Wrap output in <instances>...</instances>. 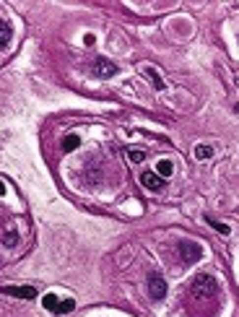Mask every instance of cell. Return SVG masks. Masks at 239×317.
Listing matches in <instances>:
<instances>
[{"label":"cell","instance_id":"9a60e30c","mask_svg":"<svg viewBox=\"0 0 239 317\" xmlns=\"http://www.w3.org/2000/svg\"><path fill=\"white\" fill-rule=\"evenodd\" d=\"M208 224L213 226V229H218V231H221V234H229V226H226V224H218L216 219H208Z\"/></svg>","mask_w":239,"mask_h":317},{"label":"cell","instance_id":"52a82bcc","mask_svg":"<svg viewBox=\"0 0 239 317\" xmlns=\"http://www.w3.org/2000/svg\"><path fill=\"white\" fill-rule=\"evenodd\" d=\"M141 185L153 190V193H159V190H164V177H159L156 172H143V174H141Z\"/></svg>","mask_w":239,"mask_h":317},{"label":"cell","instance_id":"7a4b0ae2","mask_svg":"<svg viewBox=\"0 0 239 317\" xmlns=\"http://www.w3.org/2000/svg\"><path fill=\"white\" fill-rule=\"evenodd\" d=\"M42 304H44V310H50L55 315H68V312H73V307H76L73 299H58L55 294H47L42 299Z\"/></svg>","mask_w":239,"mask_h":317},{"label":"cell","instance_id":"30bf717a","mask_svg":"<svg viewBox=\"0 0 239 317\" xmlns=\"http://www.w3.org/2000/svg\"><path fill=\"white\" fill-rule=\"evenodd\" d=\"M8 42H11V26L5 21H0V47H5Z\"/></svg>","mask_w":239,"mask_h":317},{"label":"cell","instance_id":"5b68a950","mask_svg":"<svg viewBox=\"0 0 239 317\" xmlns=\"http://www.w3.org/2000/svg\"><path fill=\"white\" fill-rule=\"evenodd\" d=\"M149 294L153 299H164V296H167V281H164L159 273L149 276Z\"/></svg>","mask_w":239,"mask_h":317},{"label":"cell","instance_id":"4fadbf2b","mask_svg":"<svg viewBox=\"0 0 239 317\" xmlns=\"http://www.w3.org/2000/svg\"><path fill=\"white\" fill-rule=\"evenodd\" d=\"M210 156H213L210 146H195V159H210Z\"/></svg>","mask_w":239,"mask_h":317},{"label":"cell","instance_id":"9c48e42d","mask_svg":"<svg viewBox=\"0 0 239 317\" xmlns=\"http://www.w3.org/2000/svg\"><path fill=\"white\" fill-rule=\"evenodd\" d=\"M78 146H81L78 135H65V141H62V151H76Z\"/></svg>","mask_w":239,"mask_h":317},{"label":"cell","instance_id":"8fae6325","mask_svg":"<svg viewBox=\"0 0 239 317\" xmlns=\"http://www.w3.org/2000/svg\"><path fill=\"white\" fill-rule=\"evenodd\" d=\"M0 239H3L5 247H13V244L18 242V237H16V231H13V229H5V231H3V237H0Z\"/></svg>","mask_w":239,"mask_h":317},{"label":"cell","instance_id":"ba28073f","mask_svg":"<svg viewBox=\"0 0 239 317\" xmlns=\"http://www.w3.org/2000/svg\"><path fill=\"white\" fill-rule=\"evenodd\" d=\"M172 172H174V164H172V161H167V159L156 164V174H159V177H164V179H167V177L172 174Z\"/></svg>","mask_w":239,"mask_h":317},{"label":"cell","instance_id":"3957f363","mask_svg":"<svg viewBox=\"0 0 239 317\" xmlns=\"http://www.w3.org/2000/svg\"><path fill=\"white\" fill-rule=\"evenodd\" d=\"M177 252H179V260L185 262V265H192L195 260H200V255H203V250H200L198 242H179L177 244Z\"/></svg>","mask_w":239,"mask_h":317},{"label":"cell","instance_id":"277c9868","mask_svg":"<svg viewBox=\"0 0 239 317\" xmlns=\"http://www.w3.org/2000/svg\"><path fill=\"white\" fill-rule=\"evenodd\" d=\"M91 73H94L96 78H112L117 73V65H115V62H109L107 58H96L94 65H91Z\"/></svg>","mask_w":239,"mask_h":317},{"label":"cell","instance_id":"7c38bea8","mask_svg":"<svg viewBox=\"0 0 239 317\" xmlns=\"http://www.w3.org/2000/svg\"><path fill=\"white\" fill-rule=\"evenodd\" d=\"M146 76H149V78H151V84H153L156 88H164V81H161V76H159V73H156V70H153V68H146Z\"/></svg>","mask_w":239,"mask_h":317},{"label":"cell","instance_id":"8992f818","mask_svg":"<svg viewBox=\"0 0 239 317\" xmlns=\"http://www.w3.org/2000/svg\"><path fill=\"white\" fill-rule=\"evenodd\" d=\"M0 291L8 294V296H18V299H34L36 296V288L34 286H3Z\"/></svg>","mask_w":239,"mask_h":317},{"label":"cell","instance_id":"5bb4252c","mask_svg":"<svg viewBox=\"0 0 239 317\" xmlns=\"http://www.w3.org/2000/svg\"><path fill=\"white\" fill-rule=\"evenodd\" d=\"M127 159L135 161V164H141V161L146 159V153H143L141 148H127Z\"/></svg>","mask_w":239,"mask_h":317},{"label":"cell","instance_id":"6da1fadb","mask_svg":"<svg viewBox=\"0 0 239 317\" xmlns=\"http://www.w3.org/2000/svg\"><path fill=\"white\" fill-rule=\"evenodd\" d=\"M190 294L198 296V299H210V296H216V294H218V281L210 276V273H200V276L192 278Z\"/></svg>","mask_w":239,"mask_h":317},{"label":"cell","instance_id":"2e32d148","mask_svg":"<svg viewBox=\"0 0 239 317\" xmlns=\"http://www.w3.org/2000/svg\"><path fill=\"white\" fill-rule=\"evenodd\" d=\"M0 195H5V185L3 182H0Z\"/></svg>","mask_w":239,"mask_h":317}]
</instances>
